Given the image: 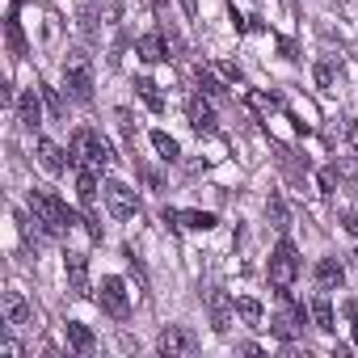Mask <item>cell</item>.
<instances>
[{"label": "cell", "mask_w": 358, "mask_h": 358, "mask_svg": "<svg viewBox=\"0 0 358 358\" xmlns=\"http://www.w3.org/2000/svg\"><path fill=\"white\" fill-rule=\"evenodd\" d=\"M345 312H350V320H354V341H358V303H350Z\"/></svg>", "instance_id": "cell-35"}, {"label": "cell", "mask_w": 358, "mask_h": 358, "mask_svg": "<svg viewBox=\"0 0 358 358\" xmlns=\"http://www.w3.org/2000/svg\"><path fill=\"white\" fill-rule=\"evenodd\" d=\"M76 199H80L85 211H93V203H97V177H93V169H80V177H76Z\"/></svg>", "instance_id": "cell-17"}, {"label": "cell", "mask_w": 358, "mask_h": 358, "mask_svg": "<svg viewBox=\"0 0 358 358\" xmlns=\"http://www.w3.org/2000/svg\"><path fill=\"white\" fill-rule=\"evenodd\" d=\"M152 148H156V152H160V160H169V164L182 156V148H177V139H173L169 131H152Z\"/></svg>", "instance_id": "cell-20"}, {"label": "cell", "mask_w": 358, "mask_h": 358, "mask_svg": "<svg viewBox=\"0 0 358 358\" xmlns=\"http://www.w3.org/2000/svg\"><path fill=\"white\" fill-rule=\"evenodd\" d=\"M64 89L76 101H93V68H89L85 55H68L64 59Z\"/></svg>", "instance_id": "cell-3"}, {"label": "cell", "mask_w": 358, "mask_h": 358, "mask_svg": "<svg viewBox=\"0 0 358 358\" xmlns=\"http://www.w3.org/2000/svg\"><path fill=\"white\" fill-rule=\"evenodd\" d=\"M156 350H160L164 358H186V354H194V341H190V333H186V329L169 324V329L156 337Z\"/></svg>", "instance_id": "cell-7"}, {"label": "cell", "mask_w": 358, "mask_h": 358, "mask_svg": "<svg viewBox=\"0 0 358 358\" xmlns=\"http://www.w3.org/2000/svg\"><path fill=\"white\" fill-rule=\"evenodd\" d=\"M207 312H211L215 333H228V329H232V312H236V303H228L224 291H207Z\"/></svg>", "instance_id": "cell-10"}, {"label": "cell", "mask_w": 358, "mask_h": 358, "mask_svg": "<svg viewBox=\"0 0 358 358\" xmlns=\"http://www.w3.org/2000/svg\"><path fill=\"white\" fill-rule=\"evenodd\" d=\"M354 257H358V253H354Z\"/></svg>", "instance_id": "cell-37"}, {"label": "cell", "mask_w": 358, "mask_h": 358, "mask_svg": "<svg viewBox=\"0 0 358 358\" xmlns=\"http://www.w3.org/2000/svg\"><path fill=\"white\" fill-rule=\"evenodd\" d=\"M5 43H9V55H13V59H22V55L30 51V47H26V34H22V22H17V9L5 17Z\"/></svg>", "instance_id": "cell-14"}, {"label": "cell", "mask_w": 358, "mask_h": 358, "mask_svg": "<svg viewBox=\"0 0 358 358\" xmlns=\"http://www.w3.org/2000/svg\"><path fill=\"white\" fill-rule=\"evenodd\" d=\"M295 278H299V253H295L291 241H278V249L270 253V282L278 291H287Z\"/></svg>", "instance_id": "cell-4"}, {"label": "cell", "mask_w": 358, "mask_h": 358, "mask_svg": "<svg viewBox=\"0 0 358 358\" xmlns=\"http://www.w3.org/2000/svg\"><path fill=\"white\" fill-rule=\"evenodd\" d=\"M177 224L190 228V232H211L215 228V215L211 211H177Z\"/></svg>", "instance_id": "cell-19"}, {"label": "cell", "mask_w": 358, "mask_h": 358, "mask_svg": "<svg viewBox=\"0 0 358 358\" xmlns=\"http://www.w3.org/2000/svg\"><path fill=\"white\" fill-rule=\"evenodd\" d=\"M72 160H76L80 169H110V164H114V148H110V139L97 135V131H76V135H72Z\"/></svg>", "instance_id": "cell-2"}, {"label": "cell", "mask_w": 358, "mask_h": 358, "mask_svg": "<svg viewBox=\"0 0 358 358\" xmlns=\"http://www.w3.org/2000/svg\"><path fill=\"white\" fill-rule=\"evenodd\" d=\"M101 295H97V303H101V312H110L114 320H122L127 312H131V299H127V287H122V278H101V287H97Z\"/></svg>", "instance_id": "cell-6"}, {"label": "cell", "mask_w": 358, "mask_h": 358, "mask_svg": "<svg viewBox=\"0 0 358 358\" xmlns=\"http://www.w3.org/2000/svg\"><path fill=\"white\" fill-rule=\"evenodd\" d=\"M0 312H5V324H9V329L30 324V308H26V299H22L17 291H5V295H0Z\"/></svg>", "instance_id": "cell-11"}, {"label": "cell", "mask_w": 358, "mask_h": 358, "mask_svg": "<svg viewBox=\"0 0 358 358\" xmlns=\"http://www.w3.org/2000/svg\"><path fill=\"white\" fill-rule=\"evenodd\" d=\"M249 101H253L257 110H274V106H278V97H262V93H249Z\"/></svg>", "instance_id": "cell-31"}, {"label": "cell", "mask_w": 358, "mask_h": 358, "mask_svg": "<svg viewBox=\"0 0 358 358\" xmlns=\"http://www.w3.org/2000/svg\"><path fill=\"white\" fill-rule=\"evenodd\" d=\"M0 354H5V358H22V345L13 337H5V341H0Z\"/></svg>", "instance_id": "cell-30"}, {"label": "cell", "mask_w": 358, "mask_h": 358, "mask_svg": "<svg viewBox=\"0 0 358 358\" xmlns=\"http://www.w3.org/2000/svg\"><path fill=\"white\" fill-rule=\"evenodd\" d=\"M199 89H203V93H211V97H224V85H220L211 72H203V68H199Z\"/></svg>", "instance_id": "cell-24"}, {"label": "cell", "mask_w": 358, "mask_h": 358, "mask_svg": "<svg viewBox=\"0 0 358 358\" xmlns=\"http://www.w3.org/2000/svg\"><path fill=\"white\" fill-rule=\"evenodd\" d=\"M316 282H320V291H337V287L345 282L341 262H337V257H320V262H316Z\"/></svg>", "instance_id": "cell-13"}, {"label": "cell", "mask_w": 358, "mask_h": 358, "mask_svg": "<svg viewBox=\"0 0 358 358\" xmlns=\"http://www.w3.org/2000/svg\"><path fill=\"white\" fill-rule=\"evenodd\" d=\"M135 51H139V59H148V64L169 59V47H164V38H160V34H143V38L135 43Z\"/></svg>", "instance_id": "cell-15"}, {"label": "cell", "mask_w": 358, "mask_h": 358, "mask_svg": "<svg viewBox=\"0 0 358 358\" xmlns=\"http://www.w3.org/2000/svg\"><path fill=\"white\" fill-rule=\"evenodd\" d=\"M312 320H316V329H324V333H333L337 324H333V303L324 299V295H316L312 299Z\"/></svg>", "instance_id": "cell-21"}, {"label": "cell", "mask_w": 358, "mask_h": 358, "mask_svg": "<svg viewBox=\"0 0 358 358\" xmlns=\"http://www.w3.org/2000/svg\"><path fill=\"white\" fill-rule=\"evenodd\" d=\"M38 93H43V101H47L51 118H59V114H64V101H59V93H55V89H47V85H38Z\"/></svg>", "instance_id": "cell-25"}, {"label": "cell", "mask_w": 358, "mask_h": 358, "mask_svg": "<svg viewBox=\"0 0 358 358\" xmlns=\"http://www.w3.org/2000/svg\"><path fill=\"white\" fill-rule=\"evenodd\" d=\"M156 9H164V0H156Z\"/></svg>", "instance_id": "cell-36"}, {"label": "cell", "mask_w": 358, "mask_h": 358, "mask_svg": "<svg viewBox=\"0 0 358 358\" xmlns=\"http://www.w3.org/2000/svg\"><path fill=\"white\" fill-rule=\"evenodd\" d=\"M341 228H345L350 236H358V211H341Z\"/></svg>", "instance_id": "cell-29"}, {"label": "cell", "mask_w": 358, "mask_h": 358, "mask_svg": "<svg viewBox=\"0 0 358 358\" xmlns=\"http://www.w3.org/2000/svg\"><path fill=\"white\" fill-rule=\"evenodd\" d=\"M186 114H190V127H194L199 135H215L220 118H215L211 101H203V97H190V101H186Z\"/></svg>", "instance_id": "cell-9"}, {"label": "cell", "mask_w": 358, "mask_h": 358, "mask_svg": "<svg viewBox=\"0 0 358 358\" xmlns=\"http://www.w3.org/2000/svg\"><path fill=\"white\" fill-rule=\"evenodd\" d=\"M135 89H139V97L148 101V110H156V114L164 110V97H160V89H156V80H148V76H139V80H135Z\"/></svg>", "instance_id": "cell-22"}, {"label": "cell", "mask_w": 358, "mask_h": 358, "mask_svg": "<svg viewBox=\"0 0 358 358\" xmlns=\"http://www.w3.org/2000/svg\"><path fill=\"white\" fill-rule=\"evenodd\" d=\"M68 341H72V350L76 354H89L97 341H93V329L89 324H80V320H68Z\"/></svg>", "instance_id": "cell-18"}, {"label": "cell", "mask_w": 358, "mask_h": 358, "mask_svg": "<svg viewBox=\"0 0 358 358\" xmlns=\"http://www.w3.org/2000/svg\"><path fill=\"white\" fill-rule=\"evenodd\" d=\"M101 199H106L110 215H118V220H131V215H139V194H135L127 182H106Z\"/></svg>", "instance_id": "cell-5"}, {"label": "cell", "mask_w": 358, "mask_h": 358, "mask_svg": "<svg viewBox=\"0 0 358 358\" xmlns=\"http://www.w3.org/2000/svg\"><path fill=\"white\" fill-rule=\"evenodd\" d=\"M68 287H72V295H80V299H89L93 295V282H89V257L85 253H68Z\"/></svg>", "instance_id": "cell-8"}, {"label": "cell", "mask_w": 358, "mask_h": 358, "mask_svg": "<svg viewBox=\"0 0 358 358\" xmlns=\"http://www.w3.org/2000/svg\"><path fill=\"white\" fill-rule=\"evenodd\" d=\"M266 215L274 220V228H287V207H282V199H270V203H266Z\"/></svg>", "instance_id": "cell-26"}, {"label": "cell", "mask_w": 358, "mask_h": 358, "mask_svg": "<svg viewBox=\"0 0 358 358\" xmlns=\"http://www.w3.org/2000/svg\"><path fill=\"white\" fill-rule=\"evenodd\" d=\"M38 164L47 173H64V148L51 143V139H38Z\"/></svg>", "instance_id": "cell-16"}, {"label": "cell", "mask_w": 358, "mask_h": 358, "mask_svg": "<svg viewBox=\"0 0 358 358\" xmlns=\"http://www.w3.org/2000/svg\"><path fill=\"white\" fill-rule=\"evenodd\" d=\"M236 312L245 316V324H253V329H262V303H257L253 295H241V299H236Z\"/></svg>", "instance_id": "cell-23"}, {"label": "cell", "mask_w": 358, "mask_h": 358, "mask_svg": "<svg viewBox=\"0 0 358 358\" xmlns=\"http://www.w3.org/2000/svg\"><path fill=\"white\" fill-rule=\"evenodd\" d=\"M316 85H320V89L333 85V64H316Z\"/></svg>", "instance_id": "cell-28"}, {"label": "cell", "mask_w": 358, "mask_h": 358, "mask_svg": "<svg viewBox=\"0 0 358 358\" xmlns=\"http://www.w3.org/2000/svg\"><path fill=\"white\" fill-rule=\"evenodd\" d=\"M220 72H224V76H228V80H236V85H241V80H245V76H241V68H232V64H220Z\"/></svg>", "instance_id": "cell-32"}, {"label": "cell", "mask_w": 358, "mask_h": 358, "mask_svg": "<svg viewBox=\"0 0 358 358\" xmlns=\"http://www.w3.org/2000/svg\"><path fill=\"white\" fill-rule=\"evenodd\" d=\"M337 182H341V173H337L333 164H324V169H320V190H324V194H333V190H337Z\"/></svg>", "instance_id": "cell-27"}, {"label": "cell", "mask_w": 358, "mask_h": 358, "mask_svg": "<svg viewBox=\"0 0 358 358\" xmlns=\"http://www.w3.org/2000/svg\"><path fill=\"white\" fill-rule=\"evenodd\" d=\"M182 9H186V17H199V0H182Z\"/></svg>", "instance_id": "cell-34"}, {"label": "cell", "mask_w": 358, "mask_h": 358, "mask_svg": "<svg viewBox=\"0 0 358 358\" xmlns=\"http://www.w3.org/2000/svg\"><path fill=\"white\" fill-rule=\"evenodd\" d=\"M278 51H282V55H287V59H299V55H295V43H287V38H282V43H278Z\"/></svg>", "instance_id": "cell-33"}, {"label": "cell", "mask_w": 358, "mask_h": 358, "mask_svg": "<svg viewBox=\"0 0 358 358\" xmlns=\"http://www.w3.org/2000/svg\"><path fill=\"white\" fill-rule=\"evenodd\" d=\"M30 211H34V224H43L47 236H64L76 224V215L55 194H47V190H30Z\"/></svg>", "instance_id": "cell-1"}, {"label": "cell", "mask_w": 358, "mask_h": 358, "mask_svg": "<svg viewBox=\"0 0 358 358\" xmlns=\"http://www.w3.org/2000/svg\"><path fill=\"white\" fill-rule=\"evenodd\" d=\"M17 114H22V127H30V131H38V127H43V93H34V89H26V93L17 97Z\"/></svg>", "instance_id": "cell-12"}]
</instances>
